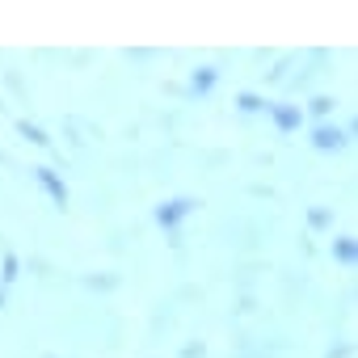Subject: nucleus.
<instances>
[{"instance_id": "nucleus-1", "label": "nucleus", "mask_w": 358, "mask_h": 358, "mask_svg": "<svg viewBox=\"0 0 358 358\" xmlns=\"http://www.w3.org/2000/svg\"><path fill=\"white\" fill-rule=\"evenodd\" d=\"M38 182H43V190H47V194H51L59 207L68 203V190H64V182H59V177H55L51 169H38Z\"/></svg>"}, {"instance_id": "nucleus-2", "label": "nucleus", "mask_w": 358, "mask_h": 358, "mask_svg": "<svg viewBox=\"0 0 358 358\" xmlns=\"http://www.w3.org/2000/svg\"><path fill=\"white\" fill-rule=\"evenodd\" d=\"M190 211V203H169V207H160V224H173V220H182Z\"/></svg>"}, {"instance_id": "nucleus-3", "label": "nucleus", "mask_w": 358, "mask_h": 358, "mask_svg": "<svg viewBox=\"0 0 358 358\" xmlns=\"http://www.w3.org/2000/svg\"><path fill=\"white\" fill-rule=\"evenodd\" d=\"M22 135H30V139H34V143H43V148L51 143V139H47V135H43L38 127H30V122H22Z\"/></svg>"}, {"instance_id": "nucleus-4", "label": "nucleus", "mask_w": 358, "mask_h": 358, "mask_svg": "<svg viewBox=\"0 0 358 358\" xmlns=\"http://www.w3.org/2000/svg\"><path fill=\"white\" fill-rule=\"evenodd\" d=\"M274 118H278L282 127H295V122H299V114H291V110H274Z\"/></svg>"}, {"instance_id": "nucleus-5", "label": "nucleus", "mask_w": 358, "mask_h": 358, "mask_svg": "<svg viewBox=\"0 0 358 358\" xmlns=\"http://www.w3.org/2000/svg\"><path fill=\"white\" fill-rule=\"evenodd\" d=\"M337 139H341L337 131H320V139H316V143H324V148H329V143H337Z\"/></svg>"}]
</instances>
